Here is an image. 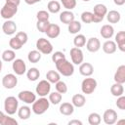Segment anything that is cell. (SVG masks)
<instances>
[{"label":"cell","instance_id":"obj_1","mask_svg":"<svg viewBox=\"0 0 125 125\" xmlns=\"http://www.w3.org/2000/svg\"><path fill=\"white\" fill-rule=\"evenodd\" d=\"M55 64H56L58 72L62 76L69 77L74 73V65H73V63L68 62L66 59L61 60V61L57 62Z\"/></svg>","mask_w":125,"mask_h":125},{"label":"cell","instance_id":"obj_2","mask_svg":"<svg viewBox=\"0 0 125 125\" xmlns=\"http://www.w3.org/2000/svg\"><path fill=\"white\" fill-rule=\"evenodd\" d=\"M50 107V102L47 98L45 97H41L38 100H35L34 103L32 104V107L31 110L37 114V115H41L43 113H45Z\"/></svg>","mask_w":125,"mask_h":125},{"label":"cell","instance_id":"obj_3","mask_svg":"<svg viewBox=\"0 0 125 125\" xmlns=\"http://www.w3.org/2000/svg\"><path fill=\"white\" fill-rule=\"evenodd\" d=\"M19 108V101L16 97L9 96L4 101V109L5 112L9 115H13L18 111Z\"/></svg>","mask_w":125,"mask_h":125},{"label":"cell","instance_id":"obj_4","mask_svg":"<svg viewBox=\"0 0 125 125\" xmlns=\"http://www.w3.org/2000/svg\"><path fill=\"white\" fill-rule=\"evenodd\" d=\"M97 80L95 78H92L90 76L86 77L85 79H83L82 83H81V90L83 92V94L86 95H91L95 92L96 88H97Z\"/></svg>","mask_w":125,"mask_h":125},{"label":"cell","instance_id":"obj_5","mask_svg":"<svg viewBox=\"0 0 125 125\" xmlns=\"http://www.w3.org/2000/svg\"><path fill=\"white\" fill-rule=\"evenodd\" d=\"M36 49L44 55H49L53 52L52 43L46 38H39L36 41Z\"/></svg>","mask_w":125,"mask_h":125},{"label":"cell","instance_id":"obj_6","mask_svg":"<svg viewBox=\"0 0 125 125\" xmlns=\"http://www.w3.org/2000/svg\"><path fill=\"white\" fill-rule=\"evenodd\" d=\"M17 12H18V6L10 3H5L0 10V16L5 20H10L17 14Z\"/></svg>","mask_w":125,"mask_h":125},{"label":"cell","instance_id":"obj_7","mask_svg":"<svg viewBox=\"0 0 125 125\" xmlns=\"http://www.w3.org/2000/svg\"><path fill=\"white\" fill-rule=\"evenodd\" d=\"M50 91H51V83L46 79L39 81V83L36 85L35 88L36 94L40 97H46L47 95H49Z\"/></svg>","mask_w":125,"mask_h":125},{"label":"cell","instance_id":"obj_8","mask_svg":"<svg viewBox=\"0 0 125 125\" xmlns=\"http://www.w3.org/2000/svg\"><path fill=\"white\" fill-rule=\"evenodd\" d=\"M18 84V78L13 73H8L2 78V85L5 89H14Z\"/></svg>","mask_w":125,"mask_h":125},{"label":"cell","instance_id":"obj_9","mask_svg":"<svg viewBox=\"0 0 125 125\" xmlns=\"http://www.w3.org/2000/svg\"><path fill=\"white\" fill-rule=\"evenodd\" d=\"M18 99L27 104H31L34 103V101L36 100V95L32 92V91H29V90H23V91H21L19 94H18Z\"/></svg>","mask_w":125,"mask_h":125},{"label":"cell","instance_id":"obj_10","mask_svg":"<svg viewBox=\"0 0 125 125\" xmlns=\"http://www.w3.org/2000/svg\"><path fill=\"white\" fill-rule=\"evenodd\" d=\"M12 68L16 75H22L26 72V64L21 59H15L12 63Z\"/></svg>","mask_w":125,"mask_h":125},{"label":"cell","instance_id":"obj_11","mask_svg":"<svg viewBox=\"0 0 125 125\" xmlns=\"http://www.w3.org/2000/svg\"><path fill=\"white\" fill-rule=\"evenodd\" d=\"M70 58H71V62L74 64H80L83 62L84 60V55L83 52L81 50V48H77V47H73L70 49Z\"/></svg>","mask_w":125,"mask_h":125},{"label":"cell","instance_id":"obj_12","mask_svg":"<svg viewBox=\"0 0 125 125\" xmlns=\"http://www.w3.org/2000/svg\"><path fill=\"white\" fill-rule=\"evenodd\" d=\"M118 119V116H117V112L114 110V109H106L104 112V115H103V120L105 124L107 125H112L114 123H116Z\"/></svg>","mask_w":125,"mask_h":125},{"label":"cell","instance_id":"obj_13","mask_svg":"<svg viewBox=\"0 0 125 125\" xmlns=\"http://www.w3.org/2000/svg\"><path fill=\"white\" fill-rule=\"evenodd\" d=\"M86 49L91 53H96L101 49V41L97 37H91L86 41Z\"/></svg>","mask_w":125,"mask_h":125},{"label":"cell","instance_id":"obj_14","mask_svg":"<svg viewBox=\"0 0 125 125\" xmlns=\"http://www.w3.org/2000/svg\"><path fill=\"white\" fill-rule=\"evenodd\" d=\"M17 24L14 21L6 20V21L2 24V30L6 35H13L17 31Z\"/></svg>","mask_w":125,"mask_h":125},{"label":"cell","instance_id":"obj_15","mask_svg":"<svg viewBox=\"0 0 125 125\" xmlns=\"http://www.w3.org/2000/svg\"><path fill=\"white\" fill-rule=\"evenodd\" d=\"M45 33L47 34V36L51 39H55L57 37H59V35L61 34V27L56 24V23H50L45 31Z\"/></svg>","mask_w":125,"mask_h":125},{"label":"cell","instance_id":"obj_16","mask_svg":"<svg viewBox=\"0 0 125 125\" xmlns=\"http://www.w3.org/2000/svg\"><path fill=\"white\" fill-rule=\"evenodd\" d=\"M113 79L116 83H120V84H124L125 83V65L121 64L117 67Z\"/></svg>","mask_w":125,"mask_h":125},{"label":"cell","instance_id":"obj_17","mask_svg":"<svg viewBox=\"0 0 125 125\" xmlns=\"http://www.w3.org/2000/svg\"><path fill=\"white\" fill-rule=\"evenodd\" d=\"M100 34L104 39H110L114 35V28L111 24H104L101 27Z\"/></svg>","mask_w":125,"mask_h":125},{"label":"cell","instance_id":"obj_18","mask_svg":"<svg viewBox=\"0 0 125 125\" xmlns=\"http://www.w3.org/2000/svg\"><path fill=\"white\" fill-rule=\"evenodd\" d=\"M79 72L81 75L85 77L91 76L94 72V66L90 62H82L80 63V66H79Z\"/></svg>","mask_w":125,"mask_h":125},{"label":"cell","instance_id":"obj_19","mask_svg":"<svg viewBox=\"0 0 125 125\" xmlns=\"http://www.w3.org/2000/svg\"><path fill=\"white\" fill-rule=\"evenodd\" d=\"M74 14L70 11V10H65V11H62L61 14H60V21L62 22V23H65V24H68L70 23L72 21H74Z\"/></svg>","mask_w":125,"mask_h":125},{"label":"cell","instance_id":"obj_20","mask_svg":"<svg viewBox=\"0 0 125 125\" xmlns=\"http://www.w3.org/2000/svg\"><path fill=\"white\" fill-rule=\"evenodd\" d=\"M117 48L121 52H125V31H119L115 35V41Z\"/></svg>","mask_w":125,"mask_h":125},{"label":"cell","instance_id":"obj_21","mask_svg":"<svg viewBox=\"0 0 125 125\" xmlns=\"http://www.w3.org/2000/svg\"><path fill=\"white\" fill-rule=\"evenodd\" d=\"M103 51L105 53V54H113L116 52L117 50V46H116V43L112 40H106L104 44H103Z\"/></svg>","mask_w":125,"mask_h":125},{"label":"cell","instance_id":"obj_22","mask_svg":"<svg viewBox=\"0 0 125 125\" xmlns=\"http://www.w3.org/2000/svg\"><path fill=\"white\" fill-rule=\"evenodd\" d=\"M71 104L74 107H82L86 104V98L82 94H75L71 99Z\"/></svg>","mask_w":125,"mask_h":125},{"label":"cell","instance_id":"obj_23","mask_svg":"<svg viewBox=\"0 0 125 125\" xmlns=\"http://www.w3.org/2000/svg\"><path fill=\"white\" fill-rule=\"evenodd\" d=\"M60 112L62 115L69 116L74 112V106L71 103H62L60 105Z\"/></svg>","mask_w":125,"mask_h":125},{"label":"cell","instance_id":"obj_24","mask_svg":"<svg viewBox=\"0 0 125 125\" xmlns=\"http://www.w3.org/2000/svg\"><path fill=\"white\" fill-rule=\"evenodd\" d=\"M106 13H107V8H106V6L104 5V4H101V3H100V4H97V5H95L94 8H93V14H94L95 16L100 17V18L104 19Z\"/></svg>","mask_w":125,"mask_h":125},{"label":"cell","instance_id":"obj_25","mask_svg":"<svg viewBox=\"0 0 125 125\" xmlns=\"http://www.w3.org/2000/svg\"><path fill=\"white\" fill-rule=\"evenodd\" d=\"M106 20L108 21V22L110 23H117L119 22V21L121 20V15L118 11L115 10H111L109 12L106 13Z\"/></svg>","mask_w":125,"mask_h":125},{"label":"cell","instance_id":"obj_26","mask_svg":"<svg viewBox=\"0 0 125 125\" xmlns=\"http://www.w3.org/2000/svg\"><path fill=\"white\" fill-rule=\"evenodd\" d=\"M18 116L21 119V120H26L30 117L31 114V108L27 105H22L20 108H18Z\"/></svg>","mask_w":125,"mask_h":125},{"label":"cell","instance_id":"obj_27","mask_svg":"<svg viewBox=\"0 0 125 125\" xmlns=\"http://www.w3.org/2000/svg\"><path fill=\"white\" fill-rule=\"evenodd\" d=\"M110 93L112 96L114 97H119L121 95L124 94V87H123V84H120V83H114L111 85L110 87Z\"/></svg>","mask_w":125,"mask_h":125},{"label":"cell","instance_id":"obj_28","mask_svg":"<svg viewBox=\"0 0 125 125\" xmlns=\"http://www.w3.org/2000/svg\"><path fill=\"white\" fill-rule=\"evenodd\" d=\"M68 25V27H67V29H68V32L70 33V34H77L80 30H81V28H82V25H81V22L80 21H72L70 23H68L67 24Z\"/></svg>","mask_w":125,"mask_h":125},{"label":"cell","instance_id":"obj_29","mask_svg":"<svg viewBox=\"0 0 125 125\" xmlns=\"http://www.w3.org/2000/svg\"><path fill=\"white\" fill-rule=\"evenodd\" d=\"M42 54L38 51V50H32L28 53L27 55V60L31 62V63H37L40 60H41Z\"/></svg>","mask_w":125,"mask_h":125},{"label":"cell","instance_id":"obj_30","mask_svg":"<svg viewBox=\"0 0 125 125\" xmlns=\"http://www.w3.org/2000/svg\"><path fill=\"white\" fill-rule=\"evenodd\" d=\"M26 77L29 81H36L40 77V71L36 67H30L26 71Z\"/></svg>","mask_w":125,"mask_h":125},{"label":"cell","instance_id":"obj_31","mask_svg":"<svg viewBox=\"0 0 125 125\" xmlns=\"http://www.w3.org/2000/svg\"><path fill=\"white\" fill-rule=\"evenodd\" d=\"M46 80H48L50 83H57L59 80H61V74L56 70H49L46 73Z\"/></svg>","mask_w":125,"mask_h":125},{"label":"cell","instance_id":"obj_32","mask_svg":"<svg viewBox=\"0 0 125 125\" xmlns=\"http://www.w3.org/2000/svg\"><path fill=\"white\" fill-rule=\"evenodd\" d=\"M47 9H48L49 13L57 14L61 11V3L56 0H52L47 4Z\"/></svg>","mask_w":125,"mask_h":125},{"label":"cell","instance_id":"obj_33","mask_svg":"<svg viewBox=\"0 0 125 125\" xmlns=\"http://www.w3.org/2000/svg\"><path fill=\"white\" fill-rule=\"evenodd\" d=\"M1 58H2V61L10 62H13L16 59V53H15L14 50H9L8 49V50H5L2 53Z\"/></svg>","mask_w":125,"mask_h":125},{"label":"cell","instance_id":"obj_34","mask_svg":"<svg viewBox=\"0 0 125 125\" xmlns=\"http://www.w3.org/2000/svg\"><path fill=\"white\" fill-rule=\"evenodd\" d=\"M62 94L59 93V92H52V93H49V102L50 104H59L61 102H62Z\"/></svg>","mask_w":125,"mask_h":125},{"label":"cell","instance_id":"obj_35","mask_svg":"<svg viewBox=\"0 0 125 125\" xmlns=\"http://www.w3.org/2000/svg\"><path fill=\"white\" fill-rule=\"evenodd\" d=\"M102 121V117L97 112H92L88 115V123L90 125H99Z\"/></svg>","mask_w":125,"mask_h":125},{"label":"cell","instance_id":"obj_36","mask_svg":"<svg viewBox=\"0 0 125 125\" xmlns=\"http://www.w3.org/2000/svg\"><path fill=\"white\" fill-rule=\"evenodd\" d=\"M73 44L77 48L84 47L85 44H86V37H85V35H83V34H77L74 37V39H73Z\"/></svg>","mask_w":125,"mask_h":125},{"label":"cell","instance_id":"obj_37","mask_svg":"<svg viewBox=\"0 0 125 125\" xmlns=\"http://www.w3.org/2000/svg\"><path fill=\"white\" fill-rule=\"evenodd\" d=\"M9 46L11 47V49L12 50H20V49H21V47L23 46L21 43V41L16 37V36H14V37H12L10 40H9Z\"/></svg>","mask_w":125,"mask_h":125},{"label":"cell","instance_id":"obj_38","mask_svg":"<svg viewBox=\"0 0 125 125\" xmlns=\"http://www.w3.org/2000/svg\"><path fill=\"white\" fill-rule=\"evenodd\" d=\"M55 87H56V91L61 93L62 95V94H65L67 92V86H66V83L62 81V80H59L57 83H55Z\"/></svg>","mask_w":125,"mask_h":125},{"label":"cell","instance_id":"obj_39","mask_svg":"<svg viewBox=\"0 0 125 125\" xmlns=\"http://www.w3.org/2000/svg\"><path fill=\"white\" fill-rule=\"evenodd\" d=\"M81 21L84 23H91L93 22V13L89 11H85L81 14Z\"/></svg>","mask_w":125,"mask_h":125},{"label":"cell","instance_id":"obj_40","mask_svg":"<svg viewBox=\"0 0 125 125\" xmlns=\"http://www.w3.org/2000/svg\"><path fill=\"white\" fill-rule=\"evenodd\" d=\"M50 24V21H37L36 22V28L39 32H43L45 33L48 25Z\"/></svg>","mask_w":125,"mask_h":125},{"label":"cell","instance_id":"obj_41","mask_svg":"<svg viewBox=\"0 0 125 125\" xmlns=\"http://www.w3.org/2000/svg\"><path fill=\"white\" fill-rule=\"evenodd\" d=\"M62 5L66 10H72L76 7V0H61Z\"/></svg>","mask_w":125,"mask_h":125},{"label":"cell","instance_id":"obj_42","mask_svg":"<svg viewBox=\"0 0 125 125\" xmlns=\"http://www.w3.org/2000/svg\"><path fill=\"white\" fill-rule=\"evenodd\" d=\"M49 17H50L49 12H47V11H45V10L38 11L37 14H36V19H37V21H49Z\"/></svg>","mask_w":125,"mask_h":125},{"label":"cell","instance_id":"obj_43","mask_svg":"<svg viewBox=\"0 0 125 125\" xmlns=\"http://www.w3.org/2000/svg\"><path fill=\"white\" fill-rule=\"evenodd\" d=\"M17 124H18V121L16 119H14L13 117H11L9 114H7L4 116V119H3L1 125H17Z\"/></svg>","mask_w":125,"mask_h":125},{"label":"cell","instance_id":"obj_44","mask_svg":"<svg viewBox=\"0 0 125 125\" xmlns=\"http://www.w3.org/2000/svg\"><path fill=\"white\" fill-rule=\"evenodd\" d=\"M63 59H65V55L62 53V52H61V51H57V52H55L53 55H52V61H53V62H59V61H61V60H63Z\"/></svg>","mask_w":125,"mask_h":125},{"label":"cell","instance_id":"obj_45","mask_svg":"<svg viewBox=\"0 0 125 125\" xmlns=\"http://www.w3.org/2000/svg\"><path fill=\"white\" fill-rule=\"evenodd\" d=\"M16 37L21 41V43L22 45H24V44L27 42V40H28V36H27V34H26L25 32H23V31L17 32Z\"/></svg>","mask_w":125,"mask_h":125},{"label":"cell","instance_id":"obj_46","mask_svg":"<svg viewBox=\"0 0 125 125\" xmlns=\"http://www.w3.org/2000/svg\"><path fill=\"white\" fill-rule=\"evenodd\" d=\"M115 104H116V106H117L119 109L125 110V97H124L123 95L117 97V101H116Z\"/></svg>","mask_w":125,"mask_h":125},{"label":"cell","instance_id":"obj_47","mask_svg":"<svg viewBox=\"0 0 125 125\" xmlns=\"http://www.w3.org/2000/svg\"><path fill=\"white\" fill-rule=\"evenodd\" d=\"M68 125H82V121L78 119H73V120L68 121Z\"/></svg>","mask_w":125,"mask_h":125},{"label":"cell","instance_id":"obj_48","mask_svg":"<svg viewBox=\"0 0 125 125\" xmlns=\"http://www.w3.org/2000/svg\"><path fill=\"white\" fill-rule=\"evenodd\" d=\"M6 3H10L16 6H19L21 4V0H6Z\"/></svg>","mask_w":125,"mask_h":125},{"label":"cell","instance_id":"obj_49","mask_svg":"<svg viewBox=\"0 0 125 125\" xmlns=\"http://www.w3.org/2000/svg\"><path fill=\"white\" fill-rule=\"evenodd\" d=\"M41 0H24V2L27 4V5H34L38 2H40Z\"/></svg>","mask_w":125,"mask_h":125},{"label":"cell","instance_id":"obj_50","mask_svg":"<svg viewBox=\"0 0 125 125\" xmlns=\"http://www.w3.org/2000/svg\"><path fill=\"white\" fill-rule=\"evenodd\" d=\"M113 2L117 6H122V5L125 4V0H113Z\"/></svg>","mask_w":125,"mask_h":125},{"label":"cell","instance_id":"obj_51","mask_svg":"<svg viewBox=\"0 0 125 125\" xmlns=\"http://www.w3.org/2000/svg\"><path fill=\"white\" fill-rule=\"evenodd\" d=\"M6 114L3 112V111H0V125L2 124V121H3V119H4V116H5Z\"/></svg>","mask_w":125,"mask_h":125},{"label":"cell","instance_id":"obj_52","mask_svg":"<svg viewBox=\"0 0 125 125\" xmlns=\"http://www.w3.org/2000/svg\"><path fill=\"white\" fill-rule=\"evenodd\" d=\"M2 67H3V62H2V61L0 60V72L2 71Z\"/></svg>","mask_w":125,"mask_h":125},{"label":"cell","instance_id":"obj_53","mask_svg":"<svg viewBox=\"0 0 125 125\" xmlns=\"http://www.w3.org/2000/svg\"><path fill=\"white\" fill-rule=\"evenodd\" d=\"M83 1H84V2H89L90 0H83Z\"/></svg>","mask_w":125,"mask_h":125}]
</instances>
